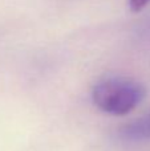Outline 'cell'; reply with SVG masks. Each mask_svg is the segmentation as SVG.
<instances>
[{"mask_svg": "<svg viewBox=\"0 0 150 151\" xmlns=\"http://www.w3.org/2000/svg\"><path fill=\"white\" fill-rule=\"evenodd\" d=\"M145 97V89L137 81L125 77L101 80L92 90V101L97 109L110 115H126Z\"/></svg>", "mask_w": 150, "mask_h": 151, "instance_id": "obj_1", "label": "cell"}, {"mask_svg": "<svg viewBox=\"0 0 150 151\" xmlns=\"http://www.w3.org/2000/svg\"><path fill=\"white\" fill-rule=\"evenodd\" d=\"M125 134L132 139L150 138V114L144 119H138L136 122L128 125Z\"/></svg>", "mask_w": 150, "mask_h": 151, "instance_id": "obj_2", "label": "cell"}, {"mask_svg": "<svg viewBox=\"0 0 150 151\" xmlns=\"http://www.w3.org/2000/svg\"><path fill=\"white\" fill-rule=\"evenodd\" d=\"M150 3V0H129V7L133 12H140Z\"/></svg>", "mask_w": 150, "mask_h": 151, "instance_id": "obj_3", "label": "cell"}]
</instances>
